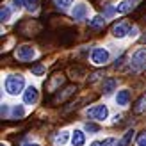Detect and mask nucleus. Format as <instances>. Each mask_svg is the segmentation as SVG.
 <instances>
[{
	"instance_id": "obj_1",
	"label": "nucleus",
	"mask_w": 146,
	"mask_h": 146,
	"mask_svg": "<svg viewBox=\"0 0 146 146\" xmlns=\"http://www.w3.org/2000/svg\"><path fill=\"white\" fill-rule=\"evenodd\" d=\"M4 87H5V93H7V94L16 96V94L23 93L25 78L21 77V75H7V77H5V82H4Z\"/></svg>"
},
{
	"instance_id": "obj_2",
	"label": "nucleus",
	"mask_w": 146,
	"mask_h": 146,
	"mask_svg": "<svg viewBox=\"0 0 146 146\" xmlns=\"http://www.w3.org/2000/svg\"><path fill=\"white\" fill-rule=\"evenodd\" d=\"M75 39H77V31L73 27H64L55 36V43H57V45H61V46H68Z\"/></svg>"
},
{
	"instance_id": "obj_3",
	"label": "nucleus",
	"mask_w": 146,
	"mask_h": 146,
	"mask_svg": "<svg viewBox=\"0 0 146 146\" xmlns=\"http://www.w3.org/2000/svg\"><path fill=\"white\" fill-rule=\"evenodd\" d=\"M146 66V48H137L130 57V68L132 71H141Z\"/></svg>"
},
{
	"instance_id": "obj_4",
	"label": "nucleus",
	"mask_w": 146,
	"mask_h": 146,
	"mask_svg": "<svg viewBox=\"0 0 146 146\" xmlns=\"http://www.w3.org/2000/svg\"><path fill=\"white\" fill-rule=\"evenodd\" d=\"M36 55L38 54H36L32 45H21V46H18L14 50V57H16L20 62H29V61L36 59Z\"/></svg>"
},
{
	"instance_id": "obj_5",
	"label": "nucleus",
	"mask_w": 146,
	"mask_h": 146,
	"mask_svg": "<svg viewBox=\"0 0 146 146\" xmlns=\"http://www.w3.org/2000/svg\"><path fill=\"white\" fill-rule=\"evenodd\" d=\"M39 31H41V25L34 20H23L18 25V32L21 36H36Z\"/></svg>"
},
{
	"instance_id": "obj_6",
	"label": "nucleus",
	"mask_w": 146,
	"mask_h": 146,
	"mask_svg": "<svg viewBox=\"0 0 146 146\" xmlns=\"http://www.w3.org/2000/svg\"><path fill=\"white\" fill-rule=\"evenodd\" d=\"M61 86H64V75L62 73H54V75L48 77V80L45 82V89L50 94H55Z\"/></svg>"
},
{
	"instance_id": "obj_7",
	"label": "nucleus",
	"mask_w": 146,
	"mask_h": 146,
	"mask_svg": "<svg viewBox=\"0 0 146 146\" xmlns=\"http://www.w3.org/2000/svg\"><path fill=\"white\" fill-rule=\"evenodd\" d=\"M109 57H111L109 55V50L98 46V48H94L91 52V62L96 64V66H104V64L109 62Z\"/></svg>"
},
{
	"instance_id": "obj_8",
	"label": "nucleus",
	"mask_w": 146,
	"mask_h": 146,
	"mask_svg": "<svg viewBox=\"0 0 146 146\" xmlns=\"http://www.w3.org/2000/svg\"><path fill=\"white\" fill-rule=\"evenodd\" d=\"M87 116L94 121H105L109 116V109L105 105H94L91 109H87Z\"/></svg>"
},
{
	"instance_id": "obj_9",
	"label": "nucleus",
	"mask_w": 146,
	"mask_h": 146,
	"mask_svg": "<svg viewBox=\"0 0 146 146\" xmlns=\"http://www.w3.org/2000/svg\"><path fill=\"white\" fill-rule=\"evenodd\" d=\"M77 93V86H66L62 91H59V93H55L54 96H52V104H64L71 94H75Z\"/></svg>"
},
{
	"instance_id": "obj_10",
	"label": "nucleus",
	"mask_w": 146,
	"mask_h": 146,
	"mask_svg": "<svg viewBox=\"0 0 146 146\" xmlns=\"http://www.w3.org/2000/svg\"><path fill=\"white\" fill-rule=\"evenodd\" d=\"M87 14H89V7H87L84 2H78L73 5V9H71V16L73 20H77V21H82L87 18Z\"/></svg>"
},
{
	"instance_id": "obj_11",
	"label": "nucleus",
	"mask_w": 146,
	"mask_h": 146,
	"mask_svg": "<svg viewBox=\"0 0 146 146\" xmlns=\"http://www.w3.org/2000/svg\"><path fill=\"white\" fill-rule=\"evenodd\" d=\"M130 23L128 21H119V23H114L112 25V36L114 38H118V39H121V38H125V36H128L130 34Z\"/></svg>"
},
{
	"instance_id": "obj_12",
	"label": "nucleus",
	"mask_w": 146,
	"mask_h": 146,
	"mask_svg": "<svg viewBox=\"0 0 146 146\" xmlns=\"http://www.w3.org/2000/svg\"><path fill=\"white\" fill-rule=\"evenodd\" d=\"M38 96H39L38 87H34V86H29L27 89L23 91V102L27 105H34L36 102H38Z\"/></svg>"
},
{
	"instance_id": "obj_13",
	"label": "nucleus",
	"mask_w": 146,
	"mask_h": 146,
	"mask_svg": "<svg viewBox=\"0 0 146 146\" xmlns=\"http://www.w3.org/2000/svg\"><path fill=\"white\" fill-rule=\"evenodd\" d=\"M128 102H130V91L128 89L118 91V94H116V104H118L119 107H127Z\"/></svg>"
},
{
	"instance_id": "obj_14",
	"label": "nucleus",
	"mask_w": 146,
	"mask_h": 146,
	"mask_svg": "<svg viewBox=\"0 0 146 146\" xmlns=\"http://www.w3.org/2000/svg\"><path fill=\"white\" fill-rule=\"evenodd\" d=\"M132 7H134L132 0H121V2H118V5H114V11L118 14H125L128 11H132Z\"/></svg>"
},
{
	"instance_id": "obj_15",
	"label": "nucleus",
	"mask_w": 146,
	"mask_h": 146,
	"mask_svg": "<svg viewBox=\"0 0 146 146\" xmlns=\"http://www.w3.org/2000/svg\"><path fill=\"white\" fill-rule=\"evenodd\" d=\"M25 116V111L21 105H13L9 109V116H7V119H21Z\"/></svg>"
},
{
	"instance_id": "obj_16",
	"label": "nucleus",
	"mask_w": 146,
	"mask_h": 146,
	"mask_svg": "<svg viewBox=\"0 0 146 146\" xmlns=\"http://www.w3.org/2000/svg\"><path fill=\"white\" fill-rule=\"evenodd\" d=\"M105 27V16H94L89 20V29L91 31H102Z\"/></svg>"
},
{
	"instance_id": "obj_17",
	"label": "nucleus",
	"mask_w": 146,
	"mask_h": 146,
	"mask_svg": "<svg viewBox=\"0 0 146 146\" xmlns=\"http://www.w3.org/2000/svg\"><path fill=\"white\" fill-rule=\"evenodd\" d=\"M71 144L73 146H84L86 144V134L82 130H75L71 135Z\"/></svg>"
},
{
	"instance_id": "obj_18",
	"label": "nucleus",
	"mask_w": 146,
	"mask_h": 146,
	"mask_svg": "<svg viewBox=\"0 0 146 146\" xmlns=\"http://www.w3.org/2000/svg\"><path fill=\"white\" fill-rule=\"evenodd\" d=\"M144 111H146V96H141V98H137V102L134 104L132 112H134L135 116H139V114H143Z\"/></svg>"
},
{
	"instance_id": "obj_19",
	"label": "nucleus",
	"mask_w": 146,
	"mask_h": 146,
	"mask_svg": "<svg viewBox=\"0 0 146 146\" xmlns=\"http://www.w3.org/2000/svg\"><path fill=\"white\" fill-rule=\"evenodd\" d=\"M116 86H118V80H116V78H105L104 80V93L105 94H111L114 89H116Z\"/></svg>"
},
{
	"instance_id": "obj_20",
	"label": "nucleus",
	"mask_w": 146,
	"mask_h": 146,
	"mask_svg": "<svg viewBox=\"0 0 146 146\" xmlns=\"http://www.w3.org/2000/svg\"><path fill=\"white\" fill-rule=\"evenodd\" d=\"M134 134H135L134 130H127L125 135L118 141V146H130V143H132V139H134Z\"/></svg>"
},
{
	"instance_id": "obj_21",
	"label": "nucleus",
	"mask_w": 146,
	"mask_h": 146,
	"mask_svg": "<svg viewBox=\"0 0 146 146\" xmlns=\"http://www.w3.org/2000/svg\"><path fill=\"white\" fill-rule=\"evenodd\" d=\"M11 20V7L9 5H2V9H0V21L5 23V21Z\"/></svg>"
},
{
	"instance_id": "obj_22",
	"label": "nucleus",
	"mask_w": 146,
	"mask_h": 146,
	"mask_svg": "<svg viewBox=\"0 0 146 146\" xmlns=\"http://www.w3.org/2000/svg\"><path fill=\"white\" fill-rule=\"evenodd\" d=\"M23 5H25V9L27 11H38V5H39V0H23Z\"/></svg>"
},
{
	"instance_id": "obj_23",
	"label": "nucleus",
	"mask_w": 146,
	"mask_h": 146,
	"mask_svg": "<svg viewBox=\"0 0 146 146\" xmlns=\"http://www.w3.org/2000/svg\"><path fill=\"white\" fill-rule=\"evenodd\" d=\"M70 75H80V77H84L86 75V68H82V66H71L70 68Z\"/></svg>"
},
{
	"instance_id": "obj_24",
	"label": "nucleus",
	"mask_w": 146,
	"mask_h": 146,
	"mask_svg": "<svg viewBox=\"0 0 146 146\" xmlns=\"http://www.w3.org/2000/svg\"><path fill=\"white\" fill-rule=\"evenodd\" d=\"M32 73H34V75H43V73H45V64H36V66H32Z\"/></svg>"
},
{
	"instance_id": "obj_25",
	"label": "nucleus",
	"mask_w": 146,
	"mask_h": 146,
	"mask_svg": "<svg viewBox=\"0 0 146 146\" xmlns=\"http://www.w3.org/2000/svg\"><path fill=\"white\" fill-rule=\"evenodd\" d=\"M57 144H66L68 143V132H61L59 135H57Z\"/></svg>"
},
{
	"instance_id": "obj_26",
	"label": "nucleus",
	"mask_w": 146,
	"mask_h": 146,
	"mask_svg": "<svg viewBox=\"0 0 146 146\" xmlns=\"http://www.w3.org/2000/svg\"><path fill=\"white\" fill-rule=\"evenodd\" d=\"M86 130H87V132H98L100 127L94 125V123H86Z\"/></svg>"
},
{
	"instance_id": "obj_27",
	"label": "nucleus",
	"mask_w": 146,
	"mask_h": 146,
	"mask_svg": "<svg viewBox=\"0 0 146 146\" xmlns=\"http://www.w3.org/2000/svg\"><path fill=\"white\" fill-rule=\"evenodd\" d=\"M73 4V0H57V5L61 7V9H66L68 5H71Z\"/></svg>"
},
{
	"instance_id": "obj_28",
	"label": "nucleus",
	"mask_w": 146,
	"mask_h": 146,
	"mask_svg": "<svg viewBox=\"0 0 146 146\" xmlns=\"http://www.w3.org/2000/svg\"><path fill=\"white\" fill-rule=\"evenodd\" d=\"M102 146H116V139H112V137L104 139V141H102Z\"/></svg>"
},
{
	"instance_id": "obj_29",
	"label": "nucleus",
	"mask_w": 146,
	"mask_h": 146,
	"mask_svg": "<svg viewBox=\"0 0 146 146\" xmlns=\"http://www.w3.org/2000/svg\"><path fill=\"white\" fill-rule=\"evenodd\" d=\"M137 146H146V132H143L137 139Z\"/></svg>"
},
{
	"instance_id": "obj_30",
	"label": "nucleus",
	"mask_w": 146,
	"mask_h": 146,
	"mask_svg": "<svg viewBox=\"0 0 146 146\" xmlns=\"http://www.w3.org/2000/svg\"><path fill=\"white\" fill-rule=\"evenodd\" d=\"M102 77V73H93V77H91V80H89V82L93 84V82H96V80Z\"/></svg>"
},
{
	"instance_id": "obj_31",
	"label": "nucleus",
	"mask_w": 146,
	"mask_h": 146,
	"mask_svg": "<svg viewBox=\"0 0 146 146\" xmlns=\"http://www.w3.org/2000/svg\"><path fill=\"white\" fill-rule=\"evenodd\" d=\"M135 34H137V29L132 27V29H130V34H128V36H130V38H135Z\"/></svg>"
},
{
	"instance_id": "obj_32",
	"label": "nucleus",
	"mask_w": 146,
	"mask_h": 146,
	"mask_svg": "<svg viewBox=\"0 0 146 146\" xmlns=\"http://www.w3.org/2000/svg\"><path fill=\"white\" fill-rule=\"evenodd\" d=\"M141 43H144V45H146V32L141 36Z\"/></svg>"
},
{
	"instance_id": "obj_33",
	"label": "nucleus",
	"mask_w": 146,
	"mask_h": 146,
	"mask_svg": "<svg viewBox=\"0 0 146 146\" xmlns=\"http://www.w3.org/2000/svg\"><path fill=\"white\" fill-rule=\"evenodd\" d=\"M91 146H102V141H94V143H93Z\"/></svg>"
},
{
	"instance_id": "obj_34",
	"label": "nucleus",
	"mask_w": 146,
	"mask_h": 146,
	"mask_svg": "<svg viewBox=\"0 0 146 146\" xmlns=\"http://www.w3.org/2000/svg\"><path fill=\"white\" fill-rule=\"evenodd\" d=\"M23 146H39V144H36V143H27V144H23Z\"/></svg>"
},
{
	"instance_id": "obj_35",
	"label": "nucleus",
	"mask_w": 146,
	"mask_h": 146,
	"mask_svg": "<svg viewBox=\"0 0 146 146\" xmlns=\"http://www.w3.org/2000/svg\"><path fill=\"white\" fill-rule=\"evenodd\" d=\"M2 146H5V144H2Z\"/></svg>"
},
{
	"instance_id": "obj_36",
	"label": "nucleus",
	"mask_w": 146,
	"mask_h": 146,
	"mask_svg": "<svg viewBox=\"0 0 146 146\" xmlns=\"http://www.w3.org/2000/svg\"><path fill=\"white\" fill-rule=\"evenodd\" d=\"M144 20H146V16H144Z\"/></svg>"
}]
</instances>
